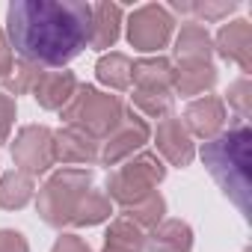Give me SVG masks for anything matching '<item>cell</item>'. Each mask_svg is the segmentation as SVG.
<instances>
[{
	"label": "cell",
	"instance_id": "277c9868",
	"mask_svg": "<svg viewBox=\"0 0 252 252\" xmlns=\"http://www.w3.org/2000/svg\"><path fill=\"white\" fill-rule=\"evenodd\" d=\"M86 190H92V172L89 169H60V172H54L39 190V202H36L39 217L54 228L71 225V217H74L80 199L86 196Z\"/></svg>",
	"mask_w": 252,
	"mask_h": 252
},
{
	"label": "cell",
	"instance_id": "ffe728a7",
	"mask_svg": "<svg viewBox=\"0 0 252 252\" xmlns=\"http://www.w3.org/2000/svg\"><path fill=\"white\" fill-rule=\"evenodd\" d=\"M146 249V231L134 225L128 217H116L104 234V252H143Z\"/></svg>",
	"mask_w": 252,
	"mask_h": 252
},
{
	"label": "cell",
	"instance_id": "d6986e66",
	"mask_svg": "<svg viewBox=\"0 0 252 252\" xmlns=\"http://www.w3.org/2000/svg\"><path fill=\"white\" fill-rule=\"evenodd\" d=\"M36 196V178L27 172H6L0 178V208L3 211H21L24 205H30Z\"/></svg>",
	"mask_w": 252,
	"mask_h": 252
},
{
	"label": "cell",
	"instance_id": "8992f818",
	"mask_svg": "<svg viewBox=\"0 0 252 252\" xmlns=\"http://www.w3.org/2000/svg\"><path fill=\"white\" fill-rule=\"evenodd\" d=\"M172 30H175V18L160 3H146L134 9L128 18V42L143 54H155L166 48L172 39Z\"/></svg>",
	"mask_w": 252,
	"mask_h": 252
},
{
	"label": "cell",
	"instance_id": "4dcf8cb0",
	"mask_svg": "<svg viewBox=\"0 0 252 252\" xmlns=\"http://www.w3.org/2000/svg\"><path fill=\"white\" fill-rule=\"evenodd\" d=\"M9 68H12V45H9L6 33L0 30V80L9 74Z\"/></svg>",
	"mask_w": 252,
	"mask_h": 252
},
{
	"label": "cell",
	"instance_id": "ac0fdd59",
	"mask_svg": "<svg viewBox=\"0 0 252 252\" xmlns=\"http://www.w3.org/2000/svg\"><path fill=\"white\" fill-rule=\"evenodd\" d=\"M214 54V42L208 36V30L199 21H190L181 27L178 39H175V57L178 63H211Z\"/></svg>",
	"mask_w": 252,
	"mask_h": 252
},
{
	"label": "cell",
	"instance_id": "e0dca14e",
	"mask_svg": "<svg viewBox=\"0 0 252 252\" xmlns=\"http://www.w3.org/2000/svg\"><path fill=\"white\" fill-rule=\"evenodd\" d=\"M217 83V68L211 63H178L172 65V89L178 95H202Z\"/></svg>",
	"mask_w": 252,
	"mask_h": 252
},
{
	"label": "cell",
	"instance_id": "603a6c76",
	"mask_svg": "<svg viewBox=\"0 0 252 252\" xmlns=\"http://www.w3.org/2000/svg\"><path fill=\"white\" fill-rule=\"evenodd\" d=\"M113 208H110V199L107 193L101 190H86V196L80 199L74 217H71V225H98L104 220H110Z\"/></svg>",
	"mask_w": 252,
	"mask_h": 252
},
{
	"label": "cell",
	"instance_id": "83f0119b",
	"mask_svg": "<svg viewBox=\"0 0 252 252\" xmlns=\"http://www.w3.org/2000/svg\"><path fill=\"white\" fill-rule=\"evenodd\" d=\"M12 122H15V98H9L6 92H0V146L9 140Z\"/></svg>",
	"mask_w": 252,
	"mask_h": 252
},
{
	"label": "cell",
	"instance_id": "484cf974",
	"mask_svg": "<svg viewBox=\"0 0 252 252\" xmlns=\"http://www.w3.org/2000/svg\"><path fill=\"white\" fill-rule=\"evenodd\" d=\"M228 107L237 113V119L240 122H246L249 119V113H252V86H249V77H240V80H234L231 86H228Z\"/></svg>",
	"mask_w": 252,
	"mask_h": 252
},
{
	"label": "cell",
	"instance_id": "4316f807",
	"mask_svg": "<svg viewBox=\"0 0 252 252\" xmlns=\"http://www.w3.org/2000/svg\"><path fill=\"white\" fill-rule=\"evenodd\" d=\"M175 12H193V15H202L205 21H217L222 15H231L237 9V3H172Z\"/></svg>",
	"mask_w": 252,
	"mask_h": 252
},
{
	"label": "cell",
	"instance_id": "3957f363",
	"mask_svg": "<svg viewBox=\"0 0 252 252\" xmlns=\"http://www.w3.org/2000/svg\"><path fill=\"white\" fill-rule=\"evenodd\" d=\"M125 119V104L119 95L101 92L89 83L77 86V92L71 95V101L63 107V122L68 128L83 131L92 140H104L116 125Z\"/></svg>",
	"mask_w": 252,
	"mask_h": 252
},
{
	"label": "cell",
	"instance_id": "8fae6325",
	"mask_svg": "<svg viewBox=\"0 0 252 252\" xmlns=\"http://www.w3.org/2000/svg\"><path fill=\"white\" fill-rule=\"evenodd\" d=\"M217 54L228 63H237L243 77L252 71V24L237 18L231 24H222L220 33H217V42H214Z\"/></svg>",
	"mask_w": 252,
	"mask_h": 252
},
{
	"label": "cell",
	"instance_id": "9c48e42d",
	"mask_svg": "<svg viewBox=\"0 0 252 252\" xmlns=\"http://www.w3.org/2000/svg\"><path fill=\"white\" fill-rule=\"evenodd\" d=\"M155 146L160 152V158H166L172 166H190L193 158H196V149H193V137L187 134L181 116H166L160 119L158 125V134H155Z\"/></svg>",
	"mask_w": 252,
	"mask_h": 252
},
{
	"label": "cell",
	"instance_id": "5bb4252c",
	"mask_svg": "<svg viewBox=\"0 0 252 252\" xmlns=\"http://www.w3.org/2000/svg\"><path fill=\"white\" fill-rule=\"evenodd\" d=\"M122 6L116 3H95L92 6V24H89V48L107 51L116 45L122 33Z\"/></svg>",
	"mask_w": 252,
	"mask_h": 252
},
{
	"label": "cell",
	"instance_id": "6da1fadb",
	"mask_svg": "<svg viewBox=\"0 0 252 252\" xmlns=\"http://www.w3.org/2000/svg\"><path fill=\"white\" fill-rule=\"evenodd\" d=\"M92 3L80 0H15L6 12V39L21 60L63 68L89 45Z\"/></svg>",
	"mask_w": 252,
	"mask_h": 252
},
{
	"label": "cell",
	"instance_id": "7402d4cb",
	"mask_svg": "<svg viewBox=\"0 0 252 252\" xmlns=\"http://www.w3.org/2000/svg\"><path fill=\"white\" fill-rule=\"evenodd\" d=\"M163 214H166V202H163V196L155 190V193H149L146 199H140L137 205H131V208H122V217H128L134 225H140L143 231L149 228H155V225H160L163 222Z\"/></svg>",
	"mask_w": 252,
	"mask_h": 252
},
{
	"label": "cell",
	"instance_id": "44dd1931",
	"mask_svg": "<svg viewBox=\"0 0 252 252\" xmlns=\"http://www.w3.org/2000/svg\"><path fill=\"white\" fill-rule=\"evenodd\" d=\"M131 57L128 54H119V51H110L104 54L98 63H95V77L107 86V89H128L131 86Z\"/></svg>",
	"mask_w": 252,
	"mask_h": 252
},
{
	"label": "cell",
	"instance_id": "ba28073f",
	"mask_svg": "<svg viewBox=\"0 0 252 252\" xmlns=\"http://www.w3.org/2000/svg\"><path fill=\"white\" fill-rule=\"evenodd\" d=\"M12 160L18 172L27 175H42L54 166V131L45 125H27L15 134L12 143Z\"/></svg>",
	"mask_w": 252,
	"mask_h": 252
},
{
	"label": "cell",
	"instance_id": "cb8c5ba5",
	"mask_svg": "<svg viewBox=\"0 0 252 252\" xmlns=\"http://www.w3.org/2000/svg\"><path fill=\"white\" fill-rule=\"evenodd\" d=\"M42 74H45V71H42V65H36V63H27V60H18V63H12L9 74L3 77L6 95L12 98V95L33 92V86L39 83V77H42Z\"/></svg>",
	"mask_w": 252,
	"mask_h": 252
},
{
	"label": "cell",
	"instance_id": "4fadbf2b",
	"mask_svg": "<svg viewBox=\"0 0 252 252\" xmlns=\"http://www.w3.org/2000/svg\"><path fill=\"white\" fill-rule=\"evenodd\" d=\"M77 77L71 74V71H65V68H60V71H45L42 77H39V83L33 86V98L39 101V107H45V110H63L68 101H71V95L77 92Z\"/></svg>",
	"mask_w": 252,
	"mask_h": 252
},
{
	"label": "cell",
	"instance_id": "d4e9b609",
	"mask_svg": "<svg viewBox=\"0 0 252 252\" xmlns=\"http://www.w3.org/2000/svg\"><path fill=\"white\" fill-rule=\"evenodd\" d=\"M172 104H175L172 92H143V89H134V107L143 116L166 119V116H172Z\"/></svg>",
	"mask_w": 252,
	"mask_h": 252
},
{
	"label": "cell",
	"instance_id": "2e32d148",
	"mask_svg": "<svg viewBox=\"0 0 252 252\" xmlns=\"http://www.w3.org/2000/svg\"><path fill=\"white\" fill-rule=\"evenodd\" d=\"M131 83L143 92H172V63L166 57H146L131 65Z\"/></svg>",
	"mask_w": 252,
	"mask_h": 252
},
{
	"label": "cell",
	"instance_id": "f1b7e54d",
	"mask_svg": "<svg viewBox=\"0 0 252 252\" xmlns=\"http://www.w3.org/2000/svg\"><path fill=\"white\" fill-rule=\"evenodd\" d=\"M0 252H30L27 237L15 228H0Z\"/></svg>",
	"mask_w": 252,
	"mask_h": 252
},
{
	"label": "cell",
	"instance_id": "7a4b0ae2",
	"mask_svg": "<svg viewBox=\"0 0 252 252\" xmlns=\"http://www.w3.org/2000/svg\"><path fill=\"white\" fill-rule=\"evenodd\" d=\"M252 134L246 122H237L234 128L217 134L202 146V163L220 184V190L240 208L243 217H249V199H252Z\"/></svg>",
	"mask_w": 252,
	"mask_h": 252
},
{
	"label": "cell",
	"instance_id": "9a60e30c",
	"mask_svg": "<svg viewBox=\"0 0 252 252\" xmlns=\"http://www.w3.org/2000/svg\"><path fill=\"white\" fill-rule=\"evenodd\" d=\"M149 252H190L193 249V228L184 220H163L146 234Z\"/></svg>",
	"mask_w": 252,
	"mask_h": 252
},
{
	"label": "cell",
	"instance_id": "5b68a950",
	"mask_svg": "<svg viewBox=\"0 0 252 252\" xmlns=\"http://www.w3.org/2000/svg\"><path fill=\"white\" fill-rule=\"evenodd\" d=\"M166 178V166L155 152H140L137 158L125 160L119 169L107 175V199H113L122 208H131Z\"/></svg>",
	"mask_w": 252,
	"mask_h": 252
},
{
	"label": "cell",
	"instance_id": "30bf717a",
	"mask_svg": "<svg viewBox=\"0 0 252 252\" xmlns=\"http://www.w3.org/2000/svg\"><path fill=\"white\" fill-rule=\"evenodd\" d=\"M181 122H184L187 134H193V137H199V140L208 143V140H214L217 134H222L225 104H222V98H217V95H202V98H196V101L187 104Z\"/></svg>",
	"mask_w": 252,
	"mask_h": 252
},
{
	"label": "cell",
	"instance_id": "f546056e",
	"mask_svg": "<svg viewBox=\"0 0 252 252\" xmlns=\"http://www.w3.org/2000/svg\"><path fill=\"white\" fill-rule=\"evenodd\" d=\"M51 252H92V249H89V243H86L83 237H77V234H60Z\"/></svg>",
	"mask_w": 252,
	"mask_h": 252
},
{
	"label": "cell",
	"instance_id": "7c38bea8",
	"mask_svg": "<svg viewBox=\"0 0 252 252\" xmlns=\"http://www.w3.org/2000/svg\"><path fill=\"white\" fill-rule=\"evenodd\" d=\"M54 163H80V166H92L98 163V140L86 137L77 128H60L54 131Z\"/></svg>",
	"mask_w": 252,
	"mask_h": 252
},
{
	"label": "cell",
	"instance_id": "52a82bcc",
	"mask_svg": "<svg viewBox=\"0 0 252 252\" xmlns=\"http://www.w3.org/2000/svg\"><path fill=\"white\" fill-rule=\"evenodd\" d=\"M149 137H152L149 122H146L140 113H134V110H125V119L101 140L98 163H104V166H119V163H125V160H131L134 152H140V149L149 143Z\"/></svg>",
	"mask_w": 252,
	"mask_h": 252
}]
</instances>
